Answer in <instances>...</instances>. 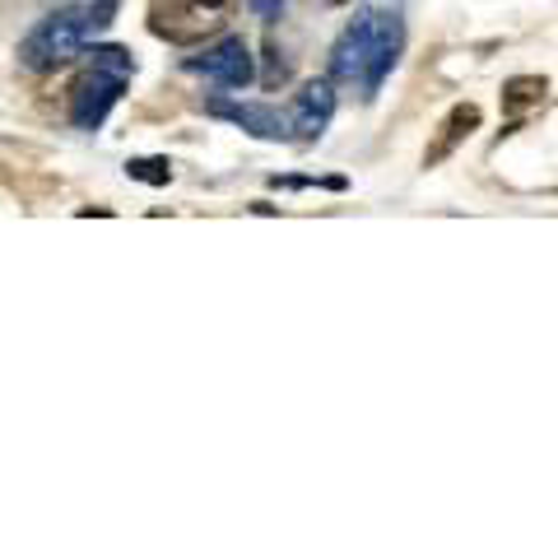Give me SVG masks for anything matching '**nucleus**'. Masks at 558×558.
I'll return each instance as SVG.
<instances>
[{"label":"nucleus","mask_w":558,"mask_h":558,"mask_svg":"<svg viewBox=\"0 0 558 558\" xmlns=\"http://www.w3.org/2000/svg\"><path fill=\"white\" fill-rule=\"evenodd\" d=\"M400 47H405V20H400V5H373L336 38L326 80L344 84V89H354L363 98H373L396 70Z\"/></svg>","instance_id":"1"},{"label":"nucleus","mask_w":558,"mask_h":558,"mask_svg":"<svg viewBox=\"0 0 558 558\" xmlns=\"http://www.w3.org/2000/svg\"><path fill=\"white\" fill-rule=\"evenodd\" d=\"M112 14H117V0H89V5H61L43 14L20 43V65L33 70V75H51L65 61H75L89 47V38H98L112 24Z\"/></svg>","instance_id":"2"},{"label":"nucleus","mask_w":558,"mask_h":558,"mask_svg":"<svg viewBox=\"0 0 558 558\" xmlns=\"http://www.w3.org/2000/svg\"><path fill=\"white\" fill-rule=\"evenodd\" d=\"M238 0H154L149 33L172 47H201L233 24Z\"/></svg>","instance_id":"3"},{"label":"nucleus","mask_w":558,"mask_h":558,"mask_svg":"<svg viewBox=\"0 0 558 558\" xmlns=\"http://www.w3.org/2000/svg\"><path fill=\"white\" fill-rule=\"evenodd\" d=\"M186 70H196V75L219 84V89H247L256 80V57L242 38H223L219 33V38L205 43L201 57H186Z\"/></svg>","instance_id":"4"},{"label":"nucleus","mask_w":558,"mask_h":558,"mask_svg":"<svg viewBox=\"0 0 558 558\" xmlns=\"http://www.w3.org/2000/svg\"><path fill=\"white\" fill-rule=\"evenodd\" d=\"M126 84L131 80L112 75V70L89 65L75 84H70V121H75L80 131H98L102 121H108V112L117 108V98L126 94Z\"/></svg>","instance_id":"5"},{"label":"nucleus","mask_w":558,"mask_h":558,"mask_svg":"<svg viewBox=\"0 0 558 558\" xmlns=\"http://www.w3.org/2000/svg\"><path fill=\"white\" fill-rule=\"evenodd\" d=\"M284 117H289V135L293 140H322V131L330 126V117H336V84H330L326 75L307 80L303 89L293 94Z\"/></svg>","instance_id":"6"},{"label":"nucleus","mask_w":558,"mask_h":558,"mask_svg":"<svg viewBox=\"0 0 558 558\" xmlns=\"http://www.w3.org/2000/svg\"><path fill=\"white\" fill-rule=\"evenodd\" d=\"M209 117H223L242 126L256 140H293L289 135V117L279 108H266V102H223V98H209Z\"/></svg>","instance_id":"7"},{"label":"nucleus","mask_w":558,"mask_h":558,"mask_svg":"<svg viewBox=\"0 0 558 558\" xmlns=\"http://www.w3.org/2000/svg\"><path fill=\"white\" fill-rule=\"evenodd\" d=\"M480 121H484V112H480V102H457V108L447 112V121L438 126V140H433V149L424 154V163L433 168V163H442L451 149L461 145L465 135H475L480 131Z\"/></svg>","instance_id":"8"},{"label":"nucleus","mask_w":558,"mask_h":558,"mask_svg":"<svg viewBox=\"0 0 558 558\" xmlns=\"http://www.w3.org/2000/svg\"><path fill=\"white\" fill-rule=\"evenodd\" d=\"M545 94H549V80L545 75H517V80H508L502 84V112H531V108H539L545 102Z\"/></svg>","instance_id":"9"},{"label":"nucleus","mask_w":558,"mask_h":558,"mask_svg":"<svg viewBox=\"0 0 558 558\" xmlns=\"http://www.w3.org/2000/svg\"><path fill=\"white\" fill-rule=\"evenodd\" d=\"M126 172L135 182H145V186H168L172 182V163L168 159H131Z\"/></svg>","instance_id":"10"},{"label":"nucleus","mask_w":558,"mask_h":558,"mask_svg":"<svg viewBox=\"0 0 558 558\" xmlns=\"http://www.w3.org/2000/svg\"><path fill=\"white\" fill-rule=\"evenodd\" d=\"M266 57H270V65H266V75H260V84H266V89H275V84H284V80H289V61H279L284 51H279L275 43L266 47Z\"/></svg>","instance_id":"11"},{"label":"nucleus","mask_w":558,"mask_h":558,"mask_svg":"<svg viewBox=\"0 0 558 558\" xmlns=\"http://www.w3.org/2000/svg\"><path fill=\"white\" fill-rule=\"evenodd\" d=\"M242 5H247L256 20H266V24H275L279 20V10H284V0H242Z\"/></svg>","instance_id":"12"},{"label":"nucleus","mask_w":558,"mask_h":558,"mask_svg":"<svg viewBox=\"0 0 558 558\" xmlns=\"http://www.w3.org/2000/svg\"><path fill=\"white\" fill-rule=\"evenodd\" d=\"M336 5H349V0H336Z\"/></svg>","instance_id":"13"}]
</instances>
